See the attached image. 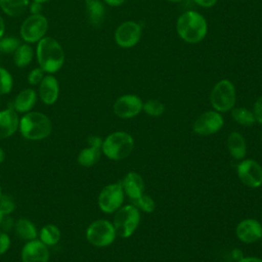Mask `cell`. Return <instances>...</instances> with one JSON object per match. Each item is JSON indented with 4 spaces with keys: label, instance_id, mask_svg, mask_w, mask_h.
<instances>
[{
    "label": "cell",
    "instance_id": "1",
    "mask_svg": "<svg viewBox=\"0 0 262 262\" xmlns=\"http://www.w3.org/2000/svg\"><path fill=\"white\" fill-rule=\"evenodd\" d=\"M36 57L39 67L47 74L58 72L64 63V51L52 37H44L37 43Z\"/></svg>",
    "mask_w": 262,
    "mask_h": 262
},
{
    "label": "cell",
    "instance_id": "2",
    "mask_svg": "<svg viewBox=\"0 0 262 262\" xmlns=\"http://www.w3.org/2000/svg\"><path fill=\"white\" fill-rule=\"evenodd\" d=\"M176 31L184 42L196 44L206 37L208 31L207 20L201 13L188 10L178 17Z\"/></svg>",
    "mask_w": 262,
    "mask_h": 262
},
{
    "label": "cell",
    "instance_id": "3",
    "mask_svg": "<svg viewBox=\"0 0 262 262\" xmlns=\"http://www.w3.org/2000/svg\"><path fill=\"white\" fill-rule=\"evenodd\" d=\"M21 136L28 140H41L48 137L52 131L50 119L40 112L26 113L19 119L18 125Z\"/></svg>",
    "mask_w": 262,
    "mask_h": 262
},
{
    "label": "cell",
    "instance_id": "4",
    "mask_svg": "<svg viewBox=\"0 0 262 262\" xmlns=\"http://www.w3.org/2000/svg\"><path fill=\"white\" fill-rule=\"evenodd\" d=\"M133 138L130 134L118 131L110 134L102 142L101 151L111 160L119 161L127 158L133 149Z\"/></svg>",
    "mask_w": 262,
    "mask_h": 262
},
{
    "label": "cell",
    "instance_id": "5",
    "mask_svg": "<svg viewBox=\"0 0 262 262\" xmlns=\"http://www.w3.org/2000/svg\"><path fill=\"white\" fill-rule=\"evenodd\" d=\"M139 221L140 214L138 208L133 205H127L117 210L113 225L119 236L129 237L137 228Z\"/></svg>",
    "mask_w": 262,
    "mask_h": 262
},
{
    "label": "cell",
    "instance_id": "6",
    "mask_svg": "<svg viewBox=\"0 0 262 262\" xmlns=\"http://www.w3.org/2000/svg\"><path fill=\"white\" fill-rule=\"evenodd\" d=\"M210 101L217 112L232 110L235 103V88L233 84L227 79L217 82L211 91Z\"/></svg>",
    "mask_w": 262,
    "mask_h": 262
},
{
    "label": "cell",
    "instance_id": "7",
    "mask_svg": "<svg viewBox=\"0 0 262 262\" xmlns=\"http://www.w3.org/2000/svg\"><path fill=\"white\" fill-rule=\"evenodd\" d=\"M48 27V20L43 14H31L23 21L19 34L26 43H38L45 37Z\"/></svg>",
    "mask_w": 262,
    "mask_h": 262
},
{
    "label": "cell",
    "instance_id": "8",
    "mask_svg": "<svg viewBox=\"0 0 262 262\" xmlns=\"http://www.w3.org/2000/svg\"><path fill=\"white\" fill-rule=\"evenodd\" d=\"M116 230L114 225L104 219L93 221L86 230L87 241L95 247H106L116 238Z\"/></svg>",
    "mask_w": 262,
    "mask_h": 262
},
{
    "label": "cell",
    "instance_id": "9",
    "mask_svg": "<svg viewBox=\"0 0 262 262\" xmlns=\"http://www.w3.org/2000/svg\"><path fill=\"white\" fill-rule=\"evenodd\" d=\"M124 201V190L121 183L104 186L98 195V207L104 213H113L121 208Z\"/></svg>",
    "mask_w": 262,
    "mask_h": 262
},
{
    "label": "cell",
    "instance_id": "10",
    "mask_svg": "<svg viewBox=\"0 0 262 262\" xmlns=\"http://www.w3.org/2000/svg\"><path fill=\"white\" fill-rule=\"evenodd\" d=\"M141 37V27L133 20L122 23L115 32V41L122 48L135 46Z\"/></svg>",
    "mask_w": 262,
    "mask_h": 262
},
{
    "label": "cell",
    "instance_id": "11",
    "mask_svg": "<svg viewBox=\"0 0 262 262\" xmlns=\"http://www.w3.org/2000/svg\"><path fill=\"white\" fill-rule=\"evenodd\" d=\"M223 123V118L217 111H208L196 118L192 129L199 135L208 136L219 131Z\"/></svg>",
    "mask_w": 262,
    "mask_h": 262
},
{
    "label": "cell",
    "instance_id": "12",
    "mask_svg": "<svg viewBox=\"0 0 262 262\" xmlns=\"http://www.w3.org/2000/svg\"><path fill=\"white\" fill-rule=\"evenodd\" d=\"M239 180L249 187H258L262 184V167L256 161L248 159L237 165Z\"/></svg>",
    "mask_w": 262,
    "mask_h": 262
},
{
    "label": "cell",
    "instance_id": "13",
    "mask_svg": "<svg viewBox=\"0 0 262 262\" xmlns=\"http://www.w3.org/2000/svg\"><path fill=\"white\" fill-rule=\"evenodd\" d=\"M142 100L134 94H126L119 97L114 104V113L122 119L137 116L142 111Z\"/></svg>",
    "mask_w": 262,
    "mask_h": 262
},
{
    "label": "cell",
    "instance_id": "14",
    "mask_svg": "<svg viewBox=\"0 0 262 262\" xmlns=\"http://www.w3.org/2000/svg\"><path fill=\"white\" fill-rule=\"evenodd\" d=\"M48 247L40 239H32L27 242L20 252L21 262H48Z\"/></svg>",
    "mask_w": 262,
    "mask_h": 262
},
{
    "label": "cell",
    "instance_id": "15",
    "mask_svg": "<svg viewBox=\"0 0 262 262\" xmlns=\"http://www.w3.org/2000/svg\"><path fill=\"white\" fill-rule=\"evenodd\" d=\"M236 236L246 244L256 243L262 238V225L255 219H245L236 226Z\"/></svg>",
    "mask_w": 262,
    "mask_h": 262
},
{
    "label": "cell",
    "instance_id": "16",
    "mask_svg": "<svg viewBox=\"0 0 262 262\" xmlns=\"http://www.w3.org/2000/svg\"><path fill=\"white\" fill-rule=\"evenodd\" d=\"M59 95V84L52 74L44 76L39 84V97L44 104L52 105L56 102Z\"/></svg>",
    "mask_w": 262,
    "mask_h": 262
},
{
    "label": "cell",
    "instance_id": "17",
    "mask_svg": "<svg viewBox=\"0 0 262 262\" xmlns=\"http://www.w3.org/2000/svg\"><path fill=\"white\" fill-rule=\"evenodd\" d=\"M18 115L12 107L0 111V139H5L13 135L18 129Z\"/></svg>",
    "mask_w": 262,
    "mask_h": 262
},
{
    "label": "cell",
    "instance_id": "18",
    "mask_svg": "<svg viewBox=\"0 0 262 262\" xmlns=\"http://www.w3.org/2000/svg\"><path fill=\"white\" fill-rule=\"evenodd\" d=\"M122 187L124 192L128 195L130 201L138 199L143 194L144 183L142 177L136 172H129L122 181Z\"/></svg>",
    "mask_w": 262,
    "mask_h": 262
},
{
    "label": "cell",
    "instance_id": "19",
    "mask_svg": "<svg viewBox=\"0 0 262 262\" xmlns=\"http://www.w3.org/2000/svg\"><path fill=\"white\" fill-rule=\"evenodd\" d=\"M36 101H37V93L34 89L32 88L23 89L15 96L12 103V108L16 113L26 114L33 110V107L36 104Z\"/></svg>",
    "mask_w": 262,
    "mask_h": 262
},
{
    "label": "cell",
    "instance_id": "20",
    "mask_svg": "<svg viewBox=\"0 0 262 262\" xmlns=\"http://www.w3.org/2000/svg\"><path fill=\"white\" fill-rule=\"evenodd\" d=\"M85 8L88 21L94 27H99L103 23L105 15L103 3L100 0H86Z\"/></svg>",
    "mask_w": 262,
    "mask_h": 262
},
{
    "label": "cell",
    "instance_id": "21",
    "mask_svg": "<svg viewBox=\"0 0 262 262\" xmlns=\"http://www.w3.org/2000/svg\"><path fill=\"white\" fill-rule=\"evenodd\" d=\"M227 147L231 157L241 160L246 156V141L241 133L231 132L227 138Z\"/></svg>",
    "mask_w": 262,
    "mask_h": 262
},
{
    "label": "cell",
    "instance_id": "22",
    "mask_svg": "<svg viewBox=\"0 0 262 262\" xmlns=\"http://www.w3.org/2000/svg\"><path fill=\"white\" fill-rule=\"evenodd\" d=\"M14 229L18 237L27 242L35 239L38 236V231L35 224L26 218H19L14 223Z\"/></svg>",
    "mask_w": 262,
    "mask_h": 262
},
{
    "label": "cell",
    "instance_id": "23",
    "mask_svg": "<svg viewBox=\"0 0 262 262\" xmlns=\"http://www.w3.org/2000/svg\"><path fill=\"white\" fill-rule=\"evenodd\" d=\"M34 57V51L29 43H24L13 53V62L18 68H25L29 66Z\"/></svg>",
    "mask_w": 262,
    "mask_h": 262
},
{
    "label": "cell",
    "instance_id": "24",
    "mask_svg": "<svg viewBox=\"0 0 262 262\" xmlns=\"http://www.w3.org/2000/svg\"><path fill=\"white\" fill-rule=\"evenodd\" d=\"M100 155H101V148L94 147V146H88V147L83 148L79 152V155L77 157V161L80 166L91 167L99 161Z\"/></svg>",
    "mask_w": 262,
    "mask_h": 262
},
{
    "label": "cell",
    "instance_id": "25",
    "mask_svg": "<svg viewBox=\"0 0 262 262\" xmlns=\"http://www.w3.org/2000/svg\"><path fill=\"white\" fill-rule=\"evenodd\" d=\"M39 239L47 247L54 246L60 239V230L54 224H46L39 231Z\"/></svg>",
    "mask_w": 262,
    "mask_h": 262
},
{
    "label": "cell",
    "instance_id": "26",
    "mask_svg": "<svg viewBox=\"0 0 262 262\" xmlns=\"http://www.w3.org/2000/svg\"><path fill=\"white\" fill-rule=\"evenodd\" d=\"M30 0H0L2 11L9 16L19 15L29 5Z\"/></svg>",
    "mask_w": 262,
    "mask_h": 262
},
{
    "label": "cell",
    "instance_id": "27",
    "mask_svg": "<svg viewBox=\"0 0 262 262\" xmlns=\"http://www.w3.org/2000/svg\"><path fill=\"white\" fill-rule=\"evenodd\" d=\"M231 116L233 120L243 126H252L256 122V118L253 112L246 107H234L231 110Z\"/></svg>",
    "mask_w": 262,
    "mask_h": 262
},
{
    "label": "cell",
    "instance_id": "28",
    "mask_svg": "<svg viewBox=\"0 0 262 262\" xmlns=\"http://www.w3.org/2000/svg\"><path fill=\"white\" fill-rule=\"evenodd\" d=\"M19 39L9 36V37H2L0 39V52L4 54L14 53L15 50L20 45Z\"/></svg>",
    "mask_w": 262,
    "mask_h": 262
},
{
    "label": "cell",
    "instance_id": "29",
    "mask_svg": "<svg viewBox=\"0 0 262 262\" xmlns=\"http://www.w3.org/2000/svg\"><path fill=\"white\" fill-rule=\"evenodd\" d=\"M13 78L4 68L0 67V95L7 94L12 90Z\"/></svg>",
    "mask_w": 262,
    "mask_h": 262
},
{
    "label": "cell",
    "instance_id": "30",
    "mask_svg": "<svg viewBox=\"0 0 262 262\" xmlns=\"http://www.w3.org/2000/svg\"><path fill=\"white\" fill-rule=\"evenodd\" d=\"M142 108L147 115L152 116V117H159L165 111L164 104L158 99H148V100H146L143 103Z\"/></svg>",
    "mask_w": 262,
    "mask_h": 262
},
{
    "label": "cell",
    "instance_id": "31",
    "mask_svg": "<svg viewBox=\"0 0 262 262\" xmlns=\"http://www.w3.org/2000/svg\"><path fill=\"white\" fill-rule=\"evenodd\" d=\"M132 203L134 204V206L136 208H139L143 212H146V213H151L156 207L154 200L149 195H146V194H141L138 199L132 201Z\"/></svg>",
    "mask_w": 262,
    "mask_h": 262
},
{
    "label": "cell",
    "instance_id": "32",
    "mask_svg": "<svg viewBox=\"0 0 262 262\" xmlns=\"http://www.w3.org/2000/svg\"><path fill=\"white\" fill-rule=\"evenodd\" d=\"M15 209V204L11 196L6 194H1L0 196V213L3 216L11 214Z\"/></svg>",
    "mask_w": 262,
    "mask_h": 262
},
{
    "label": "cell",
    "instance_id": "33",
    "mask_svg": "<svg viewBox=\"0 0 262 262\" xmlns=\"http://www.w3.org/2000/svg\"><path fill=\"white\" fill-rule=\"evenodd\" d=\"M44 71L39 67L33 69L29 74H28V82L31 85H38L44 78Z\"/></svg>",
    "mask_w": 262,
    "mask_h": 262
},
{
    "label": "cell",
    "instance_id": "34",
    "mask_svg": "<svg viewBox=\"0 0 262 262\" xmlns=\"http://www.w3.org/2000/svg\"><path fill=\"white\" fill-rule=\"evenodd\" d=\"M10 247V237L4 231H0V255H3L8 251Z\"/></svg>",
    "mask_w": 262,
    "mask_h": 262
},
{
    "label": "cell",
    "instance_id": "35",
    "mask_svg": "<svg viewBox=\"0 0 262 262\" xmlns=\"http://www.w3.org/2000/svg\"><path fill=\"white\" fill-rule=\"evenodd\" d=\"M254 115L256 118V121H258L260 124H262V96H260L255 104H254Z\"/></svg>",
    "mask_w": 262,
    "mask_h": 262
},
{
    "label": "cell",
    "instance_id": "36",
    "mask_svg": "<svg viewBox=\"0 0 262 262\" xmlns=\"http://www.w3.org/2000/svg\"><path fill=\"white\" fill-rule=\"evenodd\" d=\"M87 141H88L89 146H94V147H98V148H101V145H102V142H103L100 137L95 136V135H92V136L88 137Z\"/></svg>",
    "mask_w": 262,
    "mask_h": 262
},
{
    "label": "cell",
    "instance_id": "37",
    "mask_svg": "<svg viewBox=\"0 0 262 262\" xmlns=\"http://www.w3.org/2000/svg\"><path fill=\"white\" fill-rule=\"evenodd\" d=\"M12 226H14V223H13L12 219L10 217H7V215L4 216L3 219H2L0 227H2L4 229V232H6L7 230H10L12 228Z\"/></svg>",
    "mask_w": 262,
    "mask_h": 262
},
{
    "label": "cell",
    "instance_id": "38",
    "mask_svg": "<svg viewBox=\"0 0 262 262\" xmlns=\"http://www.w3.org/2000/svg\"><path fill=\"white\" fill-rule=\"evenodd\" d=\"M41 10H42V4L41 3L33 1L30 4V12H31V14H41Z\"/></svg>",
    "mask_w": 262,
    "mask_h": 262
},
{
    "label": "cell",
    "instance_id": "39",
    "mask_svg": "<svg viewBox=\"0 0 262 262\" xmlns=\"http://www.w3.org/2000/svg\"><path fill=\"white\" fill-rule=\"evenodd\" d=\"M193 2L202 7L209 8V7L214 6L217 3V0H193Z\"/></svg>",
    "mask_w": 262,
    "mask_h": 262
},
{
    "label": "cell",
    "instance_id": "40",
    "mask_svg": "<svg viewBox=\"0 0 262 262\" xmlns=\"http://www.w3.org/2000/svg\"><path fill=\"white\" fill-rule=\"evenodd\" d=\"M125 1H126V0H104V2H105L107 5L114 6V7L122 5Z\"/></svg>",
    "mask_w": 262,
    "mask_h": 262
},
{
    "label": "cell",
    "instance_id": "41",
    "mask_svg": "<svg viewBox=\"0 0 262 262\" xmlns=\"http://www.w3.org/2000/svg\"><path fill=\"white\" fill-rule=\"evenodd\" d=\"M237 262H262V259L256 258V257H247V258H242Z\"/></svg>",
    "mask_w": 262,
    "mask_h": 262
},
{
    "label": "cell",
    "instance_id": "42",
    "mask_svg": "<svg viewBox=\"0 0 262 262\" xmlns=\"http://www.w3.org/2000/svg\"><path fill=\"white\" fill-rule=\"evenodd\" d=\"M232 257H233L234 260L238 261V260H241L243 258V253L238 249H234L232 251Z\"/></svg>",
    "mask_w": 262,
    "mask_h": 262
},
{
    "label": "cell",
    "instance_id": "43",
    "mask_svg": "<svg viewBox=\"0 0 262 262\" xmlns=\"http://www.w3.org/2000/svg\"><path fill=\"white\" fill-rule=\"evenodd\" d=\"M4 32H5V23L2 16H0V39L3 37Z\"/></svg>",
    "mask_w": 262,
    "mask_h": 262
},
{
    "label": "cell",
    "instance_id": "44",
    "mask_svg": "<svg viewBox=\"0 0 262 262\" xmlns=\"http://www.w3.org/2000/svg\"><path fill=\"white\" fill-rule=\"evenodd\" d=\"M4 160H5V152H4L3 148H2V147H0V164H1V163H3V162H4Z\"/></svg>",
    "mask_w": 262,
    "mask_h": 262
},
{
    "label": "cell",
    "instance_id": "45",
    "mask_svg": "<svg viewBox=\"0 0 262 262\" xmlns=\"http://www.w3.org/2000/svg\"><path fill=\"white\" fill-rule=\"evenodd\" d=\"M33 1H35V2H39V3L43 4V3H45V2H48V1H50V0H33Z\"/></svg>",
    "mask_w": 262,
    "mask_h": 262
},
{
    "label": "cell",
    "instance_id": "46",
    "mask_svg": "<svg viewBox=\"0 0 262 262\" xmlns=\"http://www.w3.org/2000/svg\"><path fill=\"white\" fill-rule=\"evenodd\" d=\"M3 217H4V216H3V215L0 213V225H1V222H2V219H3Z\"/></svg>",
    "mask_w": 262,
    "mask_h": 262
},
{
    "label": "cell",
    "instance_id": "47",
    "mask_svg": "<svg viewBox=\"0 0 262 262\" xmlns=\"http://www.w3.org/2000/svg\"><path fill=\"white\" fill-rule=\"evenodd\" d=\"M168 1H170V2H180L182 0H168Z\"/></svg>",
    "mask_w": 262,
    "mask_h": 262
},
{
    "label": "cell",
    "instance_id": "48",
    "mask_svg": "<svg viewBox=\"0 0 262 262\" xmlns=\"http://www.w3.org/2000/svg\"><path fill=\"white\" fill-rule=\"evenodd\" d=\"M1 194H2V191H1V186H0V196H1Z\"/></svg>",
    "mask_w": 262,
    "mask_h": 262
},
{
    "label": "cell",
    "instance_id": "49",
    "mask_svg": "<svg viewBox=\"0 0 262 262\" xmlns=\"http://www.w3.org/2000/svg\"><path fill=\"white\" fill-rule=\"evenodd\" d=\"M0 102H1V97H0Z\"/></svg>",
    "mask_w": 262,
    "mask_h": 262
}]
</instances>
